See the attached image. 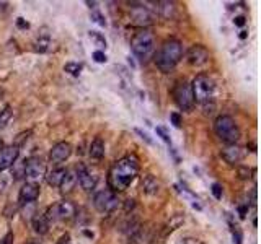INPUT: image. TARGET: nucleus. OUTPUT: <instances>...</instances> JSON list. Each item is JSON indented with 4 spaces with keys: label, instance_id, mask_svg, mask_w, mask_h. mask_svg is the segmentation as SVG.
<instances>
[{
    "label": "nucleus",
    "instance_id": "nucleus-1",
    "mask_svg": "<svg viewBox=\"0 0 261 244\" xmlns=\"http://www.w3.org/2000/svg\"><path fill=\"white\" fill-rule=\"evenodd\" d=\"M139 173V159L136 156H124L118 159L108 173V184L111 191H126Z\"/></svg>",
    "mask_w": 261,
    "mask_h": 244
},
{
    "label": "nucleus",
    "instance_id": "nucleus-2",
    "mask_svg": "<svg viewBox=\"0 0 261 244\" xmlns=\"http://www.w3.org/2000/svg\"><path fill=\"white\" fill-rule=\"evenodd\" d=\"M181 55H183L181 43L178 39L171 38V39L163 41V44L160 46L159 52L155 55V64L163 73H168L176 67V64L181 59Z\"/></svg>",
    "mask_w": 261,
    "mask_h": 244
},
{
    "label": "nucleus",
    "instance_id": "nucleus-3",
    "mask_svg": "<svg viewBox=\"0 0 261 244\" xmlns=\"http://www.w3.org/2000/svg\"><path fill=\"white\" fill-rule=\"evenodd\" d=\"M130 49H133L134 55L142 62H147L155 52V36L150 30H141L139 33L134 34L133 41H130Z\"/></svg>",
    "mask_w": 261,
    "mask_h": 244
},
{
    "label": "nucleus",
    "instance_id": "nucleus-4",
    "mask_svg": "<svg viewBox=\"0 0 261 244\" xmlns=\"http://www.w3.org/2000/svg\"><path fill=\"white\" fill-rule=\"evenodd\" d=\"M214 132L222 142L235 145L240 138V129L230 116H219L214 121Z\"/></svg>",
    "mask_w": 261,
    "mask_h": 244
},
{
    "label": "nucleus",
    "instance_id": "nucleus-5",
    "mask_svg": "<svg viewBox=\"0 0 261 244\" xmlns=\"http://www.w3.org/2000/svg\"><path fill=\"white\" fill-rule=\"evenodd\" d=\"M191 90H193L194 101L199 104H209L212 101V96H214V82H212L208 75H196V78L191 83Z\"/></svg>",
    "mask_w": 261,
    "mask_h": 244
},
{
    "label": "nucleus",
    "instance_id": "nucleus-6",
    "mask_svg": "<svg viewBox=\"0 0 261 244\" xmlns=\"http://www.w3.org/2000/svg\"><path fill=\"white\" fill-rule=\"evenodd\" d=\"M171 95H173V100L176 103V106L181 111H191L194 108V96L191 85L186 80H180L175 83L173 90H171Z\"/></svg>",
    "mask_w": 261,
    "mask_h": 244
},
{
    "label": "nucleus",
    "instance_id": "nucleus-7",
    "mask_svg": "<svg viewBox=\"0 0 261 244\" xmlns=\"http://www.w3.org/2000/svg\"><path fill=\"white\" fill-rule=\"evenodd\" d=\"M93 205L100 213H111L119 207V199L111 189H105L95 194Z\"/></svg>",
    "mask_w": 261,
    "mask_h": 244
},
{
    "label": "nucleus",
    "instance_id": "nucleus-8",
    "mask_svg": "<svg viewBox=\"0 0 261 244\" xmlns=\"http://www.w3.org/2000/svg\"><path fill=\"white\" fill-rule=\"evenodd\" d=\"M186 60L189 62L191 65L199 67V65H204L206 62L209 60V51L201 44H194L188 49L186 52Z\"/></svg>",
    "mask_w": 261,
    "mask_h": 244
},
{
    "label": "nucleus",
    "instance_id": "nucleus-9",
    "mask_svg": "<svg viewBox=\"0 0 261 244\" xmlns=\"http://www.w3.org/2000/svg\"><path fill=\"white\" fill-rule=\"evenodd\" d=\"M46 168H44V163L41 161L39 158H28L25 161V176L31 179V181H38L44 176Z\"/></svg>",
    "mask_w": 261,
    "mask_h": 244
},
{
    "label": "nucleus",
    "instance_id": "nucleus-10",
    "mask_svg": "<svg viewBox=\"0 0 261 244\" xmlns=\"http://www.w3.org/2000/svg\"><path fill=\"white\" fill-rule=\"evenodd\" d=\"M130 20H133V25L136 26H147L154 22V15L150 13L146 7H133L130 9Z\"/></svg>",
    "mask_w": 261,
    "mask_h": 244
},
{
    "label": "nucleus",
    "instance_id": "nucleus-11",
    "mask_svg": "<svg viewBox=\"0 0 261 244\" xmlns=\"http://www.w3.org/2000/svg\"><path fill=\"white\" fill-rule=\"evenodd\" d=\"M18 153H20V150H18L17 145L4 146V148L0 150V173L15 165L17 158H18Z\"/></svg>",
    "mask_w": 261,
    "mask_h": 244
},
{
    "label": "nucleus",
    "instance_id": "nucleus-12",
    "mask_svg": "<svg viewBox=\"0 0 261 244\" xmlns=\"http://www.w3.org/2000/svg\"><path fill=\"white\" fill-rule=\"evenodd\" d=\"M72 155V146L67 142H59L52 146V150L49 153V159L52 163H62Z\"/></svg>",
    "mask_w": 261,
    "mask_h": 244
},
{
    "label": "nucleus",
    "instance_id": "nucleus-13",
    "mask_svg": "<svg viewBox=\"0 0 261 244\" xmlns=\"http://www.w3.org/2000/svg\"><path fill=\"white\" fill-rule=\"evenodd\" d=\"M77 181L82 186V189H85V191H92V189H95V186H97V178H95L84 165L77 166Z\"/></svg>",
    "mask_w": 261,
    "mask_h": 244
},
{
    "label": "nucleus",
    "instance_id": "nucleus-14",
    "mask_svg": "<svg viewBox=\"0 0 261 244\" xmlns=\"http://www.w3.org/2000/svg\"><path fill=\"white\" fill-rule=\"evenodd\" d=\"M39 197V186L36 183H26L22 189H20V204H30Z\"/></svg>",
    "mask_w": 261,
    "mask_h": 244
},
{
    "label": "nucleus",
    "instance_id": "nucleus-15",
    "mask_svg": "<svg viewBox=\"0 0 261 244\" xmlns=\"http://www.w3.org/2000/svg\"><path fill=\"white\" fill-rule=\"evenodd\" d=\"M221 155H222V158L229 165H235V163H238L240 159L243 158V148H242V146H238L237 143L235 145H227L221 151Z\"/></svg>",
    "mask_w": 261,
    "mask_h": 244
},
{
    "label": "nucleus",
    "instance_id": "nucleus-16",
    "mask_svg": "<svg viewBox=\"0 0 261 244\" xmlns=\"http://www.w3.org/2000/svg\"><path fill=\"white\" fill-rule=\"evenodd\" d=\"M57 207V218L59 220H71L77 213V207H75L71 200H62L56 205Z\"/></svg>",
    "mask_w": 261,
    "mask_h": 244
},
{
    "label": "nucleus",
    "instance_id": "nucleus-17",
    "mask_svg": "<svg viewBox=\"0 0 261 244\" xmlns=\"http://www.w3.org/2000/svg\"><path fill=\"white\" fill-rule=\"evenodd\" d=\"M142 191L149 194V195H155L157 192L160 191V183L159 179H157L155 176H152V174H147V176H144L142 179Z\"/></svg>",
    "mask_w": 261,
    "mask_h": 244
},
{
    "label": "nucleus",
    "instance_id": "nucleus-18",
    "mask_svg": "<svg viewBox=\"0 0 261 244\" xmlns=\"http://www.w3.org/2000/svg\"><path fill=\"white\" fill-rule=\"evenodd\" d=\"M75 184H77V173H72V171H67L66 176L62 179V183H60V192L62 194H69L72 192V189L75 187Z\"/></svg>",
    "mask_w": 261,
    "mask_h": 244
},
{
    "label": "nucleus",
    "instance_id": "nucleus-19",
    "mask_svg": "<svg viewBox=\"0 0 261 244\" xmlns=\"http://www.w3.org/2000/svg\"><path fill=\"white\" fill-rule=\"evenodd\" d=\"M66 173H67V170H64V168H56V170L49 171L47 173V176H46L47 184L52 186V187H59L60 183H62L64 176H66Z\"/></svg>",
    "mask_w": 261,
    "mask_h": 244
},
{
    "label": "nucleus",
    "instance_id": "nucleus-20",
    "mask_svg": "<svg viewBox=\"0 0 261 244\" xmlns=\"http://www.w3.org/2000/svg\"><path fill=\"white\" fill-rule=\"evenodd\" d=\"M90 156L93 159H101L105 156V142L101 140V138H95L90 145Z\"/></svg>",
    "mask_w": 261,
    "mask_h": 244
},
{
    "label": "nucleus",
    "instance_id": "nucleus-21",
    "mask_svg": "<svg viewBox=\"0 0 261 244\" xmlns=\"http://www.w3.org/2000/svg\"><path fill=\"white\" fill-rule=\"evenodd\" d=\"M157 10L163 18H173L175 17V2H157Z\"/></svg>",
    "mask_w": 261,
    "mask_h": 244
},
{
    "label": "nucleus",
    "instance_id": "nucleus-22",
    "mask_svg": "<svg viewBox=\"0 0 261 244\" xmlns=\"http://www.w3.org/2000/svg\"><path fill=\"white\" fill-rule=\"evenodd\" d=\"M33 228L38 234H46L49 231V223H47L44 215H36V217L33 218Z\"/></svg>",
    "mask_w": 261,
    "mask_h": 244
},
{
    "label": "nucleus",
    "instance_id": "nucleus-23",
    "mask_svg": "<svg viewBox=\"0 0 261 244\" xmlns=\"http://www.w3.org/2000/svg\"><path fill=\"white\" fill-rule=\"evenodd\" d=\"M183 221H184V217H183L181 213L173 215V217H171V220L167 223V225H165L163 236H165V234H168V233H171V231H173V229H176L178 226H181V225H183Z\"/></svg>",
    "mask_w": 261,
    "mask_h": 244
},
{
    "label": "nucleus",
    "instance_id": "nucleus-24",
    "mask_svg": "<svg viewBox=\"0 0 261 244\" xmlns=\"http://www.w3.org/2000/svg\"><path fill=\"white\" fill-rule=\"evenodd\" d=\"M51 46V41H49V36H39L36 41H34V51L38 52H46L47 49Z\"/></svg>",
    "mask_w": 261,
    "mask_h": 244
},
{
    "label": "nucleus",
    "instance_id": "nucleus-25",
    "mask_svg": "<svg viewBox=\"0 0 261 244\" xmlns=\"http://www.w3.org/2000/svg\"><path fill=\"white\" fill-rule=\"evenodd\" d=\"M12 108L10 106H5L4 111H0V129H4L7 124H9V121L12 119Z\"/></svg>",
    "mask_w": 261,
    "mask_h": 244
},
{
    "label": "nucleus",
    "instance_id": "nucleus-26",
    "mask_svg": "<svg viewBox=\"0 0 261 244\" xmlns=\"http://www.w3.org/2000/svg\"><path fill=\"white\" fill-rule=\"evenodd\" d=\"M66 72L72 73V75H79L82 72V64H79V62H69V64H66Z\"/></svg>",
    "mask_w": 261,
    "mask_h": 244
},
{
    "label": "nucleus",
    "instance_id": "nucleus-27",
    "mask_svg": "<svg viewBox=\"0 0 261 244\" xmlns=\"http://www.w3.org/2000/svg\"><path fill=\"white\" fill-rule=\"evenodd\" d=\"M90 38L95 41V44H97L98 47H106V41H105V38H103L100 33L92 31V33H90Z\"/></svg>",
    "mask_w": 261,
    "mask_h": 244
},
{
    "label": "nucleus",
    "instance_id": "nucleus-28",
    "mask_svg": "<svg viewBox=\"0 0 261 244\" xmlns=\"http://www.w3.org/2000/svg\"><path fill=\"white\" fill-rule=\"evenodd\" d=\"M46 220H47V223L49 221H54V220H57V207L56 205H51L49 208H47V212H46Z\"/></svg>",
    "mask_w": 261,
    "mask_h": 244
},
{
    "label": "nucleus",
    "instance_id": "nucleus-29",
    "mask_svg": "<svg viewBox=\"0 0 261 244\" xmlns=\"http://www.w3.org/2000/svg\"><path fill=\"white\" fill-rule=\"evenodd\" d=\"M212 195H214L216 199H222V187H221V184H212Z\"/></svg>",
    "mask_w": 261,
    "mask_h": 244
},
{
    "label": "nucleus",
    "instance_id": "nucleus-30",
    "mask_svg": "<svg viewBox=\"0 0 261 244\" xmlns=\"http://www.w3.org/2000/svg\"><path fill=\"white\" fill-rule=\"evenodd\" d=\"M178 244H204V242L198 238H191V236H188V238H183L178 241Z\"/></svg>",
    "mask_w": 261,
    "mask_h": 244
},
{
    "label": "nucleus",
    "instance_id": "nucleus-31",
    "mask_svg": "<svg viewBox=\"0 0 261 244\" xmlns=\"http://www.w3.org/2000/svg\"><path fill=\"white\" fill-rule=\"evenodd\" d=\"M232 234H233V239H235L237 244H242V233H240L238 226H232Z\"/></svg>",
    "mask_w": 261,
    "mask_h": 244
},
{
    "label": "nucleus",
    "instance_id": "nucleus-32",
    "mask_svg": "<svg viewBox=\"0 0 261 244\" xmlns=\"http://www.w3.org/2000/svg\"><path fill=\"white\" fill-rule=\"evenodd\" d=\"M170 119H171V122H173L175 127H181V116L178 113H171Z\"/></svg>",
    "mask_w": 261,
    "mask_h": 244
},
{
    "label": "nucleus",
    "instance_id": "nucleus-33",
    "mask_svg": "<svg viewBox=\"0 0 261 244\" xmlns=\"http://www.w3.org/2000/svg\"><path fill=\"white\" fill-rule=\"evenodd\" d=\"M93 59L97 62H100V64H103V62H106V55H105V52H101V51H95Z\"/></svg>",
    "mask_w": 261,
    "mask_h": 244
},
{
    "label": "nucleus",
    "instance_id": "nucleus-34",
    "mask_svg": "<svg viewBox=\"0 0 261 244\" xmlns=\"http://www.w3.org/2000/svg\"><path fill=\"white\" fill-rule=\"evenodd\" d=\"M92 17L95 18V22H97L98 25H101V26H106V22H105V20H103V17L100 15L98 12H93V13H92Z\"/></svg>",
    "mask_w": 261,
    "mask_h": 244
},
{
    "label": "nucleus",
    "instance_id": "nucleus-35",
    "mask_svg": "<svg viewBox=\"0 0 261 244\" xmlns=\"http://www.w3.org/2000/svg\"><path fill=\"white\" fill-rule=\"evenodd\" d=\"M0 244H13V233H7L2 239H0Z\"/></svg>",
    "mask_w": 261,
    "mask_h": 244
},
{
    "label": "nucleus",
    "instance_id": "nucleus-36",
    "mask_svg": "<svg viewBox=\"0 0 261 244\" xmlns=\"http://www.w3.org/2000/svg\"><path fill=\"white\" fill-rule=\"evenodd\" d=\"M248 174H250V170H248V168H240V170H238V176H240V179L250 178Z\"/></svg>",
    "mask_w": 261,
    "mask_h": 244
},
{
    "label": "nucleus",
    "instance_id": "nucleus-37",
    "mask_svg": "<svg viewBox=\"0 0 261 244\" xmlns=\"http://www.w3.org/2000/svg\"><path fill=\"white\" fill-rule=\"evenodd\" d=\"M69 241H71V234L66 233V234H62V236L59 238L57 244H69Z\"/></svg>",
    "mask_w": 261,
    "mask_h": 244
},
{
    "label": "nucleus",
    "instance_id": "nucleus-38",
    "mask_svg": "<svg viewBox=\"0 0 261 244\" xmlns=\"http://www.w3.org/2000/svg\"><path fill=\"white\" fill-rule=\"evenodd\" d=\"M17 26L22 28V30H26V28H28L30 25H28V22H25L23 18H18V20H17Z\"/></svg>",
    "mask_w": 261,
    "mask_h": 244
},
{
    "label": "nucleus",
    "instance_id": "nucleus-39",
    "mask_svg": "<svg viewBox=\"0 0 261 244\" xmlns=\"http://www.w3.org/2000/svg\"><path fill=\"white\" fill-rule=\"evenodd\" d=\"M157 134H159V135H162V138H163V140L170 143V138H168V135H167V134H165V130H163L162 127H157Z\"/></svg>",
    "mask_w": 261,
    "mask_h": 244
},
{
    "label": "nucleus",
    "instance_id": "nucleus-40",
    "mask_svg": "<svg viewBox=\"0 0 261 244\" xmlns=\"http://www.w3.org/2000/svg\"><path fill=\"white\" fill-rule=\"evenodd\" d=\"M134 200L133 199H127L126 200V212H129V210H133V208H134Z\"/></svg>",
    "mask_w": 261,
    "mask_h": 244
},
{
    "label": "nucleus",
    "instance_id": "nucleus-41",
    "mask_svg": "<svg viewBox=\"0 0 261 244\" xmlns=\"http://www.w3.org/2000/svg\"><path fill=\"white\" fill-rule=\"evenodd\" d=\"M233 23H235L237 26H243L245 25V17H237L235 20H233Z\"/></svg>",
    "mask_w": 261,
    "mask_h": 244
},
{
    "label": "nucleus",
    "instance_id": "nucleus-42",
    "mask_svg": "<svg viewBox=\"0 0 261 244\" xmlns=\"http://www.w3.org/2000/svg\"><path fill=\"white\" fill-rule=\"evenodd\" d=\"M238 210H240V217L245 218V215H246V207H240Z\"/></svg>",
    "mask_w": 261,
    "mask_h": 244
},
{
    "label": "nucleus",
    "instance_id": "nucleus-43",
    "mask_svg": "<svg viewBox=\"0 0 261 244\" xmlns=\"http://www.w3.org/2000/svg\"><path fill=\"white\" fill-rule=\"evenodd\" d=\"M246 38V31H242L240 33V39H245Z\"/></svg>",
    "mask_w": 261,
    "mask_h": 244
},
{
    "label": "nucleus",
    "instance_id": "nucleus-44",
    "mask_svg": "<svg viewBox=\"0 0 261 244\" xmlns=\"http://www.w3.org/2000/svg\"><path fill=\"white\" fill-rule=\"evenodd\" d=\"M4 148V145H2V142H0V150H2Z\"/></svg>",
    "mask_w": 261,
    "mask_h": 244
},
{
    "label": "nucleus",
    "instance_id": "nucleus-45",
    "mask_svg": "<svg viewBox=\"0 0 261 244\" xmlns=\"http://www.w3.org/2000/svg\"><path fill=\"white\" fill-rule=\"evenodd\" d=\"M31 244H39V242H31Z\"/></svg>",
    "mask_w": 261,
    "mask_h": 244
}]
</instances>
